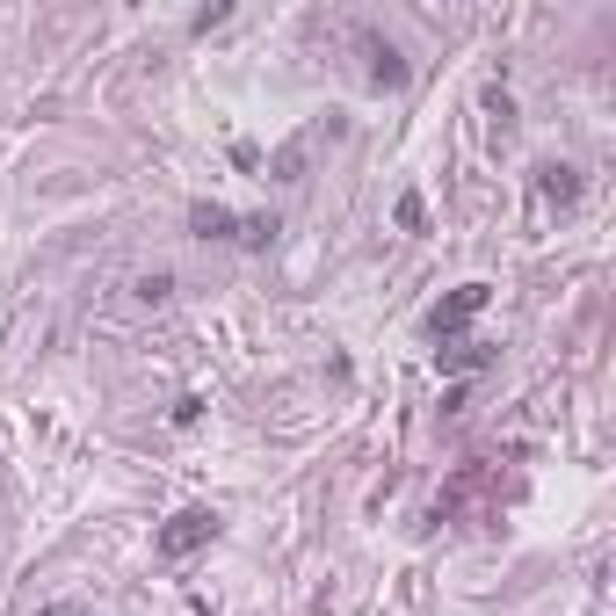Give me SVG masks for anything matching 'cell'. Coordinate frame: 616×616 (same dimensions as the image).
Here are the masks:
<instances>
[{"label": "cell", "mask_w": 616, "mask_h": 616, "mask_svg": "<svg viewBox=\"0 0 616 616\" xmlns=\"http://www.w3.org/2000/svg\"><path fill=\"white\" fill-rule=\"evenodd\" d=\"M276 181H305V139L276 153Z\"/></svg>", "instance_id": "obj_9"}, {"label": "cell", "mask_w": 616, "mask_h": 616, "mask_svg": "<svg viewBox=\"0 0 616 616\" xmlns=\"http://www.w3.org/2000/svg\"><path fill=\"white\" fill-rule=\"evenodd\" d=\"M203 420V399H175V428H197Z\"/></svg>", "instance_id": "obj_11"}, {"label": "cell", "mask_w": 616, "mask_h": 616, "mask_svg": "<svg viewBox=\"0 0 616 616\" xmlns=\"http://www.w3.org/2000/svg\"><path fill=\"white\" fill-rule=\"evenodd\" d=\"M486 298H494L486 283H458V291H450V298L436 305V319H428V334H436V341H458V327H464V319H478V312H486Z\"/></svg>", "instance_id": "obj_3"}, {"label": "cell", "mask_w": 616, "mask_h": 616, "mask_svg": "<svg viewBox=\"0 0 616 616\" xmlns=\"http://www.w3.org/2000/svg\"><path fill=\"white\" fill-rule=\"evenodd\" d=\"M356 51L370 59V66H363V80H370L378 95L406 87V59H399V44H392V37H378V29H363V22H356Z\"/></svg>", "instance_id": "obj_1"}, {"label": "cell", "mask_w": 616, "mask_h": 616, "mask_svg": "<svg viewBox=\"0 0 616 616\" xmlns=\"http://www.w3.org/2000/svg\"><path fill=\"white\" fill-rule=\"evenodd\" d=\"M537 197H544V211H573V203H580V175H573V167H537Z\"/></svg>", "instance_id": "obj_4"}, {"label": "cell", "mask_w": 616, "mask_h": 616, "mask_svg": "<svg viewBox=\"0 0 616 616\" xmlns=\"http://www.w3.org/2000/svg\"><path fill=\"white\" fill-rule=\"evenodd\" d=\"M478 486H486V464L472 458V464H464L458 478H450V486H442V500H436V522H442V516H458V508H464V500L478 494Z\"/></svg>", "instance_id": "obj_5"}, {"label": "cell", "mask_w": 616, "mask_h": 616, "mask_svg": "<svg viewBox=\"0 0 616 616\" xmlns=\"http://www.w3.org/2000/svg\"><path fill=\"white\" fill-rule=\"evenodd\" d=\"M276 233H283L276 218H239V233H233V239H239V247H269Z\"/></svg>", "instance_id": "obj_8"}, {"label": "cell", "mask_w": 616, "mask_h": 616, "mask_svg": "<svg viewBox=\"0 0 616 616\" xmlns=\"http://www.w3.org/2000/svg\"><path fill=\"white\" fill-rule=\"evenodd\" d=\"M436 363L450 370V378H472V370H486V363H494V348H486V341H450Z\"/></svg>", "instance_id": "obj_6"}, {"label": "cell", "mask_w": 616, "mask_h": 616, "mask_svg": "<svg viewBox=\"0 0 616 616\" xmlns=\"http://www.w3.org/2000/svg\"><path fill=\"white\" fill-rule=\"evenodd\" d=\"M211 537H218V516H211V508H181V516L159 530V558H189V552H203Z\"/></svg>", "instance_id": "obj_2"}, {"label": "cell", "mask_w": 616, "mask_h": 616, "mask_svg": "<svg viewBox=\"0 0 616 616\" xmlns=\"http://www.w3.org/2000/svg\"><path fill=\"white\" fill-rule=\"evenodd\" d=\"M189 233H197V239H233L239 218L225 211V203H197V211H189Z\"/></svg>", "instance_id": "obj_7"}, {"label": "cell", "mask_w": 616, "mask_h": 616, "mask_svg": "<svg viewBox=\"0 0 616 616\" xmlns=\"http://www.w3.org/2000/svg\"><path fill=\"white\" fill-rule=\"evenodd\" d=\"M392 218H399V233H420V218H428V211H420V197H399Z\"/></svg>", "instance_id": "obj_10"}]
</instances>
